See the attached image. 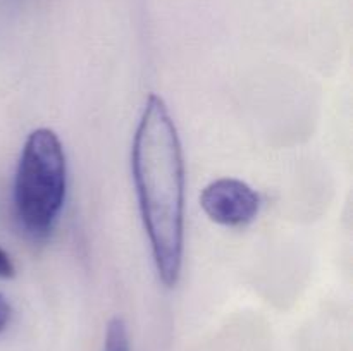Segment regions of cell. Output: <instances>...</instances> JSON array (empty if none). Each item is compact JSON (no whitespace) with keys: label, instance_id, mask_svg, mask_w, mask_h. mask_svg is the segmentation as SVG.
Segmentation results:
<instances>
[{"label":"cell","instance_id":"6","mask_svg":"<svg viewBox=\"0 0 353 351\" xmlns=\"http://www.w3.org/2000/svg\"><path fill=\"white\" fill-rule=\"evenodd\" d=\"M9 320H10V305L7 301L6 296L0 292V332L6 330V327L9 326Z\"/></svg>","mask_w":353,"mask_h":351},{"label":"cell","instance_id":"4","mask_svg":"<svg viewBox=\"0 0 353 351\" xmlns=\"http://www.w3.org/2000/svg\"><path fill=\"white\" fill-rule=\"evenodd\" d=\"M103 351H131L130 334L123 319L116 317L109 322L103 341Z\"/></svg>","mask_w":353,"mask_h":351},{"label":"cell","instance_id":"3","mask_svg":"<svg viewBox=\"0 0 353 351\" xmlns=\"http://www.w3.org/2000/svg\"><path fill=\"white\" fill-rule=\"evenodd\" d=\"M200 206L210 220L228 227L247 226L257 217L261 198L240 179H216L203 188Z\"/></svg>","mask_w":353,"mask_h":351},{"label":"cell","instance_id":"1","mask_svg":"<svg viewBox=\"0 0 353 351\" xmlns=\"http://www.w3.org/2000/svg\"><path fill=\"white\" fill-rule=\"evenodd\" d=\"M141 219L159 277L168 288L181 272L185 234V162L164 100L148 96L131 151Z\"/></svg>","mask_w":353,"mask_h":351},{"label":"cell","instance_id":"5","mask_svg":"<svg viewBox=\"0 0 353 351\" xmlns=\"http://www.w3.org/2000/svg\"><path fill=\"white\" fill-rule=\"evenodd\" d=\"M14 272H16V268H14L9 253L3 248H0V277L10 279L14 277Z\"/></svg>","mask_w":353,"mask_h":351},{"label":"cell","instance_id":"2","mask_svg":"<svg viewBox=\"0 0 353 351\" xmlns=\"http://www.w3.org/2000/svg\"><path fill=\"white\" fill-rule=\"evenodd\" d=\"M65 198V155L57 134L47 127L26 138L16 178L14 206L21 229L43 240L54 229Z\"/></svg>","mask_w":353,"mask_h":351}]
</instances>
